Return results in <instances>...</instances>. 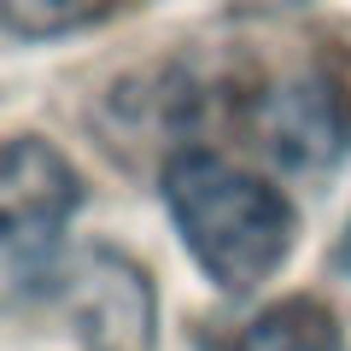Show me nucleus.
<instances>
[{
	"mask_svg": "<svg viewBox=\"0 0 351 351\" xmlns=\"http://www.w3.org/2000/svg\"><path fill=\"white\" fill-rule=\"evenodd\" d=\"M164 205L176 234L188 240L199 269L228 293H252L281 269L293 246V211L263 176L217 158V152H182L164 170Z\"/></svg>",
	"mask_w": 351,
	"mask_h": 351,
	"instance_id": "obj_1",
	"label": "nucleus"
},
{
	"mask_svg": "<svg viewBox=\"0 0 351 351\" xmlns=\"http://www.w3.org/2000/svg\"><path fill=\"white\" fill-rule=\"evenodd\" d=\"M0 211H6V287L29 293L47 281L59 234L76 211V176L47 141H12L0 164Z\"/></svg>",
	"mask_w": 351,
	"mask_h": 351,
	"instance_id": "obj_2",
	"label": "nucleus"
},
{
	"mask_svg": "<svg viewBox=\"0 0 351 351\" xmlns=\"http://www.w3.org/2000/svg\"><path fill=\"white\" fill-rule=\"evenodd\" d=\"M71 311L94 351H152V293L135 263L94 252L71 276Z\"/></svg>",
	"mask_w": 351,
	"mask_h": 351,
	"instance_id": "obj_3",
	"label": "nucleus"
},
{
	"mask_svg": "<svg viewBox=\"0 0 351 351\" xmlns=\"http://www.w3.org/2000/svg\"><path fill=\"white\" fill-rule=\"evenodd\" d=\"M263 141L269 152L287 164H334V152L346 147V129H339V112H334V94L316 82H293L281 88L276 100L263 106Z\"/></svg>",
	"mask_w": 351,
	"mask_h": 351,
	"instance_id": "obj_4",
	"label": "nucleus"
},
{
	"mask_svg": "<svg viewBox=\"0 0 351 351\" xmlns=\"http://www.w3.org/2000/svg\"><path fill=\"white\" fill-rule=\"evenodd\" d=\"M211 351H346L339 322L328 304L316 299H281L269 311H258L252 322H240L223 346Z\"/></svg>",
	"mask_w": 351,
	"mask_h": 351,
	"instance_id": "obj_5",
	"label": "nucleus"
},
{
	"mask_svg": "<svg viewBox=\"0 0 351 351\" xmlns=\"http://www.w3.org/2000/svg\"><path fill=\"white\" fill-rule=\"evenodd\" d=\"M117 0H6V24L18 36H64L88 18L112 12Z\"/></svg>",
	"mask_w": 351,
	"mask_h": 351,
	"instance_id": "obj_6",
	"label": "nucleus"
},
{
	"mask_svg": "<svg viewBox=\"0 0 351 351\" xmlns=\"http://www.w3.org/2000/svg\"><path fill=\"white\" fill-rule=\"evenodd\" d=\"M240 12H287V6H304V0H228Z\"/></svg>",
	"mask_w": 351,
	"mask_h": 351,
	"instance_id": "obj_7",
	"label": "nucleus"
},
{
	"mask_svg": "<svg viewBox=\"0 0 351 351\" xmlns=\"http://www.w3.org/2000/svg\"><path fill=\"white\" fill-rule=\"evenodd\" d=\"M339 263H346V276H351V228H346V240H339Z\"/></svg>",
	"mask_w": 351,
	"mask_h": 351,
	"instance_id": "obj_8",
	"label": "nucleus"
}]
</instances>
